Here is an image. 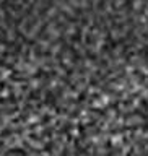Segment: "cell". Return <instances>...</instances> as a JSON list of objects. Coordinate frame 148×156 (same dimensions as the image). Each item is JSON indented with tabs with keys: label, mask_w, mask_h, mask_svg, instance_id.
Returning a JSON list of instances; mask_svg holds the SVG:
<instances>
[{
	"label": "cell",
	"mask_w": 148,
	"mask_h": 156,
	"mask_svg": "<svg viewBox=\"0 0 148 156\" xmlns=\"http://www.w3.org/2000/svg\"><path fill=\"white\" fill-rule=\"evenodd\" d=\"M0 109L59 156H148V0H0Z\"/></svg>",
	"instance_id": "cell-1"
}]
</instances>
